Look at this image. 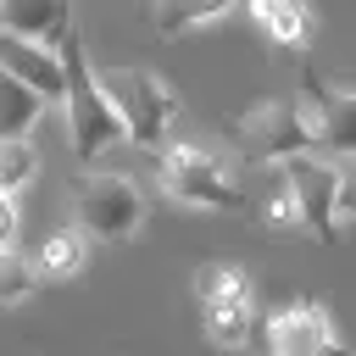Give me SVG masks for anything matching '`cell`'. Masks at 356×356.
<instances>
[{"label": "cell", "instance_id": "cell-3", "mask_svg": "<svg viewBox=\"0 0 356 356\" xmlns=\"http://www.w3.org/2000/svg\"><path fill=\"white\" fill-rule=\"evenodd\" d=\"M156 178L178 206H195V211H239L245 206L239 167L222 161L211 145H189V139L167 145L156 156Z\"/></svg>", "mask_w": 356, "mask_h": 356}, {"label": "cell", "instance_id": "cell-2", "mask_svg": "<svg viewBox=\"0 0 356 356\" xmlns=\"http://www.w3.org/2000/svg\"><path fill=\"white\" fill-rule=\"evenodd\" d=\"M100 89L122 122V139H134L139 150H167L172 145V122H178V95L150 72V67H106Z\"/></svg>", "mask_w": 356, "mask_h": 356}, {"label": "cell", "instance_id": "cell-14", "mask_svg": "<svg viewBox=\"0 0 356 356\" xmlns=\"http://www.w3.org/2000/svg\"><path fill=\"white\" fill-rule=\"evenodd\" d=\"M234 6H245V0H150V22H156V33H189V28L228 17Z\"/></svg>", "mask_w": 356, "mask_h": 356}, {"label": "cell", "instance_id": "cell-17", "mask_svg": "<svg viewBox=\"0 0 356 356\" xmlns=\"http://www.w3.org/2000/svg\"><path fill=\"white\" fill-rule=\"evenodd\" d=\"M33 284H39L33 261H28L22 250H0V306H17V300H28V295H33Z\"/></svg>", "mask_w": 356, "mask_h": 356}, {"label": "cell", "instance_id": "cell-16", "mask_svg": "<svg viewBox=\"0 0 356 356\" xmlns=\"http://www.w3.org/2000/svg\"><path fill=\"white\" fill-rule=\"evenodd\" d=\"M33 167H39V156L28 139H0V195L6 200H17V189L33 178Z\"/></svg>", "mask_w": 356, "mask_h": 356}, {"label": "cell", "instance_id": "cell-19", "mask_svg": "<svg viewBox=\"0 0 356 356\" xmlns=\"http://www.w3.org/2000/svg\"><path fill=\"white\" fill-rule=\"evenodd\" d=\"M0 250H17V200L0 195Z\"/></svg>", "mask_w": 356, "mask_h": 356}, {"label": "cell", "instance_id": "cell-18", "mask_svg": "<svg viewBox=\"0 0 356 356\" xmlns=\"http://www.w3.org/2000/svg\"><path fill=\"white\" fill-rule=\"evenodd\" d=\"M334 167H339V217H356V156Z\"/></svg>", "mask_w": 356, "mask_h": 356}, {"label": "cell", "instance_id": "cell-7", "mask_svg": "<svg viewBox=\"0 0 356 356\" xmlns=\"http://www.w3.org/2000/svg\"><path fill=\"white\" fill-rule=\"evenodd\" d=\"M267 356H345L334 312L323 300H289L267 317Z\"/></svg>", "mask_w": 356, "mask_h": 356}, {"label": "cell", "instance_id": "cell-5", "mask_svg": "<svg viewBox=\"0 0 356 356\" xmlns=\"http://www.w3.org/2000/svg\"><path fill=\"white\" fill-rule=\"evenodd\" d=\"M72 211H78V228L100 245H122L145 228V195L128 172H89L78 178L72 189Z\"/></svg>", "mask_w": 356, "mask_h": 356}, {"label": "cell", "instance_id": "cell-1", "mask_svg": "<svg viewBox=\"0 0 356 356\" xmlns=\"http://www.w3.org/2000/svg\"><path fill=\"white\" fill-rule=\"evenodd\" d=\"M56 56H61V72H67V95H61V106H67V145H72L78 161H100L106 150L122 145V122H117V111H111V100L100 89V72L83 56V39L67 33L56 44Z\"/></svg>", "mask_w": 356, "mask_h": 356}, {"label": "cell", "instance_id": "cell-10", "mask_svg": "<svg viewBox=\"0 0 356 356\" xmlns=\"http://www.w3.org/2000/svg\"><path fill=\"white\" fill-rule=\"evenodd\" d=\"M0 72H11L17 83H28L39 100H61V95H67L61 56H56V50H44V44L11 39V33H0Z\"/></svg>", "mask_w": 356, "mask_h": 356}, {"label": "cell", "instance_id": "cell-8", "mask_svg": "<svg viewBox=\"0 0 356 356\" xmlns=\"http://www.w3.org/2000/svg\"><path fill=\"white\" fill-rule=\"evenodd\" d=\"M300 100L312 111L317 145L334 150V161L356 156V89L350 83H323L317 72H300Z\"/></svg>", "mask_w": 356, "mask_h": 356}, {"label": "cell", "instance_id": "cell-11", "mask_svg": "<svg viewBox=\"0 0 356 356\" xmlns=\"http://www.w3.org/2000/svg\"><path fill=\"white\" fill-rule=\"evenodd\" d=\"M256 300V278L239 267V261H200L195 267V306L211 312V306H250Z\"/></svg>", "mask_w": 356, "mask_h": 356}, {"label": "cell", "instance_id": "cell-9", "mask_svg": "<svg viewBox=\"0 0 356 356\" xmlns=\"http://www.w3.org/2000/svg\"><path fill=\"white\" fill-rule=\"evenodd\" d=\"M0 33L56 50L72 33V0H0Z\"/></svg>", "mask_w": 356, "mask_h": 356}, {"label": "cell", "instance_id": "cell-15", "mask_svg": "<svg viewBox=\"0 0 356 356\" xmlns=\"http://www.w3.org/2000/svg\"><path fill=\"white\" fill-rule=\"evenodd\" d=\"M39 111H44V100L28 83H17L11 72H0V139H28Z\"/></svg>", "mask_w": 356, "mask_h": 356}, {"label": "cell", "instance_id": "cell-12", "mask_svg": "<svg viewBox=\"0 0 356 356\" xmlns=\"http://www.w3.org/2000/svg\"><path fill=\"white\" fill-rule=\"evenodd\" d=\"M250 6V17H256V28L273 39V44H306V33H312V6L306 0H245Z\"/></svg>", "mask_w": 356, "mask_h": 356}, {"label": "cell", "instance_id": "cell-6", "mask_svg": "<svg viewBox=\"0 0 356 356\" xmlns=\"http://www.w3.org/2000/svg\"><path fill=\"white\" fill-rule=\"evenodd\" d=\"M289 206H295V228L312 245H339V167L323 156H295L278 167Z\"/></svg>", "mask_w": 356, "mask_h": 356}, {"label": "cell", "instance_id": "cell-4", "mask_svg": "<svg viewBox=\"0 0 356 356\" xmlns=\"http://www.w3.org/2000/svg\"><path fill=\"white\" fill-rule=\"evenodd\" d=\"M234 139L245 156L256 161H295V156H317V128H312V111L300 95H273V100H256L234 117Z\"/></svg>", "mask_w": 356, "mask_h": 356}, {"label": "cell", "instance_id": "cell-13", "mask_svg": "<svg viewBox=\"0 0 356 356\" xmlns=\"http://www.w3.org/2000/svg\"><path fill=\"white\" fill-rule=\"evenodd\" d=\"M89 234L72 222V228H61V234H50L39 250H33V273L39 278H72V273H83L89 267Z\"/></svg>", "mask_w": 356, "mask_h": 356}]
</instances>
